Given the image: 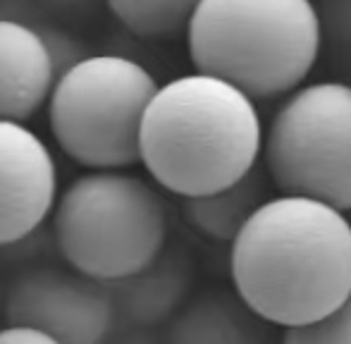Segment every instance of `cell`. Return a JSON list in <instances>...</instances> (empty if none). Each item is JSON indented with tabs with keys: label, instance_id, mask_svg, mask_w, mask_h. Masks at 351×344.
<instances>
[{
	"label": "cell",
	"instance_id": "6da1fadb",
	"mask_svg": "<svg viewBox=\"0 0 351 344\" xmlns=\"http://www.w3.org/2000/svg\"><path fill=\"white\" fill-rule=\"evenodd\" d=\"M230 244L234 294L268 325L313 323L351 299V223L332 206L280 194Z\"/></svg>",
	"mask_w": 351,
	"mask_h": 344
},
{
	"label": "cell",
	"instance_id": "7a4b0ae2",
	"mask_svg": "<svg viewBox=\"0 0 351 344\" xmlns=\"http://www.w3.org/2000/svg\"><path fill=\"white\" fill-rule=\"evenodd\" d=\"M263 127L254 98L210 75L158 86L143 112L139 163L182 199L234 184L258 165Z\"/></svg>",
	"mask_w": 351,
	"mask_h": 344
},
{
	"label": "cell",
	"instance_id": "3957f363",
	"mask_svg": "<svg viewBox=\"0 0 351 344\" xmlns=\"http://www.w3.org/2000/svg\"><path fill=\"white\" fill-rule=\"evenodd\" d=\"M184 32L196 72L254 101L294 91L323 41L311 0H201Z\"/></svg>",
	"mask_w": 351,
	"mask_h": 344
},
{
	"label": "cell",
	"instance_id": "277c9868",
	"mask_svg": "<svg viewBox=\"0 0 351 344\" xmlns=\"http://www.w3.org/2000/svg\"><path fill=\"white\" fill-rule=\"evenodd\" d=\"M53 232L74 273L110 284L160 256L167 210L160 194L141 177L125 170H91L58 194Z\"/></svg>",
	"mask_w": 351,
	"mask_h": 344
},
{
	"label": "cell",
	"instance_id": "5b68a950",
	"mask_svg": "<svg viewBox=\"0 0 351 344\" xmlns=\"http://www.w3.org/2000/svg\"><path fill=\"white\" fill-rule=\"evenodd\" d=\"M158 82L141 62L115 53L86 56L48 96V125L60 151L88 170L139 163L143 112Z\"/></svg>",
	"mask_w": 351,
	"mask_h": 344
},
{
	"label": "cell",
	"instance_id": "8992f818",
	"mask_svg": "<svg viewBox=\"0 0 351 344\" xmlns=\"http://www.w3.org/2000/svg\"><path fill=\"white\" fill-rule=\"evenodd\" d=\"M263 158L282 194L351 210V86L320 82L291 93L270 122Z\"/></svg>",
	"mask_w": 351,
	"mask_h": 344
},
{
	"label": "cell",
	"instance_id": "52a82bcc",
	"mask_svg": "<svg viewBox=\"0 0 351 344\" xmlns=\"http://www.w3.org/2000/svg\"><path fill=\"white\" fill-rule=\"evenodd\" d=\"M3 308L8 323L36 328L60 344H106L117 318L108 284L56 268L24 273Z\"/></svg>",
	"mask_w": 351,
	"mask_h": 344
},
{
	"label": "cell",
	"instance_id": "ba28073f",
	"mask_svg": "<svg viewBox=\"0 0 351 344\" xmlns=\"http://www.w3.org/2000/svg\"><path fill=\"white\" fill-rule=\"evenodd\" d=\"M58 199V165L46 141L24 122L0 120V247L43 225Z\"/></svg>",
	"mask_w": 351,
	"mask_h": 344
},
{
	"label": "cell",
	"instance_id": "9c48e42d",
	"mask_svg": "<svg viewBox=\"0 0 351 344\" xmlns=\"http://www.w3.org/2000/svg\"><path fill=\"white\" fill-rule=\"evenodd\" d=\"M56 84L51 56L34 24L0 14V120L27 122Z\"/></svg>",
	"mask_w": 351,
	"mask_h": 344
},
{
	"label": "cell",
	"instance_id": "30bf717a",
	"mask_svg": "<svg viewBox=\"0 0 351 344\" xmlns=\"http://www.w3.org/2000/svg\"><path fill=\"white\" fill-rule=\"evenodd\" d=\"M191 284V268L182 256L160 254L153 263L125 280L110 282L115 313L139 330L170 321L177 316Z\"/></svg>",
	"mask_w": 351,
	"mask_h": 344
},
{
	"label": "cell",
	"instance_id": "8fae6325",
	"mask_svg": "<svg viewBox=\"0 0 351 344\" xmlns=\"http://www.w3.org/2000/svg\"><path fill=\"white\" fill-rule=\"evenodd\" d=\"M167 344H273V340L268 323L244 306L237 294L215 292L180 308Z\"/></svg>",
	"mask_w": 351,
	"mask_h": 344
},
{
	"label": "cell",
	"instance_id": "7c38bea8",
	"mask_svg": "<svg viewBox=\"0 0 351 344\" xmlns=\"http://www.w3.org/2000/svg\"><path fill=\"white\" fill-rule=\"evenodd\" d=\"M263 201H268L265 180L256 165L249 175L225 189L184 199V215L191 228L206 237L217 242H232Z\"/></svg>",
	"mask_w": 351,
	"mask_h": 344
},
{
	"label": "cell",
	"instance_id": "4fadbf2b",
	"mask_svg": "<svg viewBox=\"0 0 351 344\" xmlns=\"http://www.w3.org/2000/svg\"><path fill=\"white\" fill-rule=\"evenodd\" d=\"M115 19L139 38H170L184 32L201 0H106Z\"/></svg>",
	"mask_w": 351,
	"mask_h": 344
},
{
	"label": "cell",
	"instance_id": "5bb4252c",
	"mask_svg": "<svg viewBox=\"0 0 351 344\" xmlns=\"http://www.w3.org/2000/svg\"><path fill=\"white\" fill-rule=\"evenodd\" d=\"M282 344H351V299L318 321L285 328Z\"/></svg>",
	"mask_w": 351,
	"mask_h": 344
},
{
	"label": "cell",
	"instance_id": "9a60e30c",
	"mask_svg": "<svg viewBox=\"0 0 351 344\" xmlns=\"http://www.w3.org/2000/svg\"><path fill=\"white\" fill-rule=\"evenodd\" d=\"M36 29H38V34H41L43 43H46L48 56H51L56 79L60 75H65L77 62H82L86 56H91L79 38H74L72 34L62 32V29H56V27H36Z\"/></svg>",
	"mask_w": 351,
	"mask_h": 344
},
{
	"label": "cell",
	"instance_id": "2e32d148",
	"mask_svg": "<svg viewBox=\"0 0 351 344\" xmlns=\"http://www.w3.org/2000/svg\"><path fill=\"white\" fill-rule=\"evenodd\" d=\"M0 344H60V342L53 340L46 332L36 330V328L8 323V325L0 328Z\"/></svg>",
	"mask_w": 351,
	"mask_h": 344
},
{
	"label": "cell",
	"instance_id": "e0dca14e",
	"mask_svg": "<svg viewBox=\"0 0 351 344\" xmlns=\"http://www.w3.org/2000/svg\"><path fill=\"white\" fill-rule=\"evenodd\" d=\"M46 5H51V8L56 10H84L88 8V5H93L96 0H43Z\"/></svg>",
	"mask_w": 351,
	"mask_h": 344
},
{
	"label": "cell",
	"instance_id": "ac0fdd59",
	"mask_svg": "<svg viewBox=\"0 0 351 344\" xmlns=\"http://www.w3.org/2000/svg\"><path fill=\"white\" fill-rule=\"evenodd\" d=\"M112 344H160V342L153 340V337L148 335L146 330H136V332H132V335H125L122 340H117V342H112Z\"/></svg>",
	"mask_w": 351,
	"mask_h": 344
},
{
	"label": "cell",
	"instance_id": "d6986e66",
	"mask_svg": "<svg viewBox=\"0 0 351 344\" xmlns=\"http://www.w3.org/2000/svg\"><path fill=\"white\" fill-rule=\"evenodd\" d=\"M0 306H3V302H0Z\"/></svg>",
	"mask_w": 351,
	"mask_h": 344
},
{
	"label": "cell",
	"instance_id": "ffe728a7",
	"mask_svg": "<svg viewBox=\"0 0 351 344\" xmlns=\"http://www.w3.org/2000/svg\"><path fill=\"white\" fill-rule=\"evenodd\" d=\"M349 223H351V218H349Z\"/></svg>",
	"mask_w": 351,
	"mask_h": 344
}]
</instances>
